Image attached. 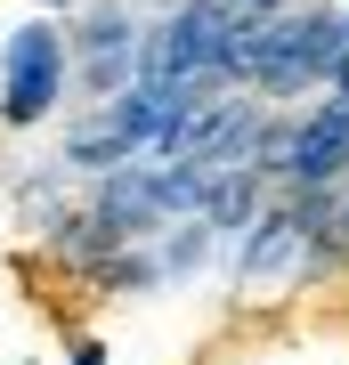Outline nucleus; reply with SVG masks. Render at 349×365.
Masks as SVG:
<instances>
[{"mask_svg":"<svg viewBox=\"0 0 349 365\" xmlns=\"http://www.w3.org/2000/svg\"><path fill=\"white\" fill-rule=\"evenodd\" d=\"M65 90V41L57 25H16L0 49V114L9 122H41Z\"/></svg>","mask_w":349,"mask_h":365,"instance_id":"nucleus-2","label":"nucleus"},{"mask_svg":"<svg viewBox=\"0 0 349 365\" xmlns=\"http://www.w3.org/2000/svg\"><path fill=\"white\" fill-rule=\"evenodd\" d=\"M341 41H349V16H341Z\"/></svg>","mask_w":349,"mask_h":365,"instance_id":"nucleus-10","label":"nucleus"},{"mask_svg":"<svg viewBox=\"0 0 349 365\" xmlns=\"http://www.w3.org/2000/svg\"><path fill=\"white\" fill-rule=\"evenodd\" d=\"M236 9H276V0H236Z\"/></svg>","mask_w":349,"mask_h":365,"instance_id":"nucleus-8","label":"nucleus"},{"mask_svg":"<svg viewBox=\"0 0 349 365\" xmlns=\"http://www.w3.org/2000/svg\"><path fill=\"white\" fill-rule=\"evenodd\" d=\"M341 163H349V106L333 98V106H317V114L285 138V170H293L300 187H325Z\"/></svg>","mask_w":349,"mask_h":365,"instance_id":"nucleus-3","label":"nucleus"},{"mask_svg":"<svg viewBox=\"0 0 349 365\" xmlns=\"http://www.w3.org/2000/svg\"><path fill=\"white\" fill-rule=\"evenodd\" d=\"M309 227H317V211H300V203H293V211H260V235L244 244V276H252V284H268V276L300 252V235H309Z\"/></svg>","mask_w":349,"mask_h":365,"instance_id":"nucleus-4","label":"nucleus"},{"mask_svg":"<svg viewBox=\"0 0 349 365\" xmlns=\"http://www.w3.org/2000/svg\"><path fill=\"white\" fill-rule=\"evenodd\" d=\"M74 365H106V341H74Z\"/></svg>","mask_w":349,"mask_h":365,"instance_id":"nucleus-7","label":"nucleus"},{"mask_svg":"<svg viewBox=\"0 0 349 365\" xmlns=\"http://www.w3.org/2000/svg\"><path fill=\"white\" fill-rule=\"evenodd\" d=\"M122 155H130V146H122L114 130H106V138H98V130H81V138H74V163H90V170H114Z\"/></svg>","mask_w":349,"mask_h":365,"instance_id":"nucleus-6","label":"nucleus"},{"mask_svg":"<svg viewBox=\"0 0 349 365\" xmlns=\"http://www.w3.org/2000/svg\"><path fill=\"white\" fill-rule=\"evenodd\" d=\"M228 41H236V0H187L146 49V81L203 98V81H220V66H228Z\"/></svg>","mask_w":349,"mask_h":365,"instance_id":"nucleus-1","label":"nucleus"},{"mask_svg":"<svg viewBox=\"0 0 349 365\" xmlns=\"http://www.w3.org/2000/svg\"><path fill=\"white\" fill-rule=\"evenodd\" d=\"M41 9H74V0H41Z\"/></svg>","mask_w":349,"mask_h":365,"instance_id":"nucleus-9","label":"nucleus"},{"mask_svg":"<svg viewBox=\"0 0 349 365\" xmlns=\"http://www.w3.org/2000/svg\"><path fill=\"white\" fill-rule=\"evenodd\" d=\"M252 195H260L252 170H236V179H203V203H195V211H203L211 227H244V220H252Z\"/></svg>","mask_w":349,"mask_h":365,"instance_id":"nucleus-5","label":"nucleus"}]
</instances>
